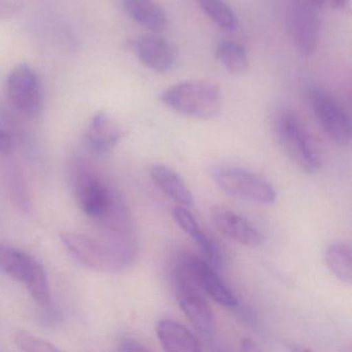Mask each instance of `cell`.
<instances>
[{
    "label": "cell",
    "mask_w": 352,
    "mask_h": 352,
    "mask_svg": "<svg viewBox=\"0 0 352 352\" xmlns=\"http://www.w3.org/2000/svg\"><path fill=\"white\" fill-rule=\"evenodd\" d=\"M325 263L336 278L350 285L352 282V252L349 245L337 242L325 251Z\"/></svg>",
    "instance_id": "19"
},
{
    "label": "cell",
    "mask_w": 352,
    "mask_h": 352,
    "mask_svg": "<svg viewBox=\"0 0 352 352\" xmlns=\"http://www.w3.org/2000/svg\"><path fill=\"white\" fill-rule=\"evenodd\" d=\"M216 185L226 195L259 205H271L276 201L275 189L259 175L240 168L226 166L214 172Z\"/></svg>",
    "instance_id": "6"
},
{
    "label": "cell",
    "mask_w": 352,
    "mask_h": 352,
    "mask_svg": "<svg viewBox=\"0 0 352 352\" xmlns=\"http://www.w3.org/2000/svg\"><path fill=\"white\" fill-rule=\"evenodd\" d=\"M318 9L309 0H296L292 13V32L298 51L309 56L316 50L320 26Z\"/></svg>",
    "instance_id": "11"
},
{
    "label": "cell",
    "mask_w": 352,
    "mask_h": 352,
    "mask_svg": "<svg viewBox=\"0 0 352 352\" xmlns=\"http://www.w3.org/2000/svg\"><path fill=\"white\" fill-rule=\"evenodd\" d=\"M150 175L156 186L173 201L183 207L193 204V197L178 173L166 164H155L150 168Z\"/></svg>",
    "instance_id": "18"
},
{
    "label": "cell",
    "mask_w": 352,
    "mask_h": 352,
    "mask_svg": "<svg viewBox=\"0 0 352 352\" xmlns=\"http://www.w3.org/2000/svg\"><path fill=\"white\" fill-rule=\"evenodd\" d=\"M42 308L44 309L41 315L43 324L47 325V327H53L60 321V312L55 307H53L51 302L47 306H42Z\"/></svg>",
    "instance_id": "26"
},
{
    "label": "cell",
    "mask_w": 352,
    "mask_h": 352,
    "mask_svg": "<svg viewBox=\"0 0 352 352\" xmlns=\"http://www.w3.org/2000/svg\"><path fill=\"white\" fill-rule=\"evenodd\" d=\"M0 272L22 282L41 307L50 304L48 274L42 263L30 253L0 243Z\"/></svg>",
    "instance_id": "3"
},
{
    "label": "cell",
    "mask_w": 352,
    "mask_h": 352,
    "mask_svg": "<svg viewBox=\"0 0 352 352\" xmlns=\"http://www.w3.org/2000/svg\"><path fill=\"white\" fill-rule=\"evenodd\" d=\"M242 349L246 350V351H258V348L254 345L252 341L250 340H244L242 344Z\"/></svg>",
    "instance_id": "30"
},
{
    "label": "cell",
    "mask_w": 352,
    "mask_h": 352,
    "mask_svg": "<svg viewBox=\"0 0 352 352\" xmlns=\"http://www.w3.org/2000/svg\"><path fill=\"white\" fill-rule=\"evenodd\" d=\"M22 6V0H0V19L13 17L19 13Z\"/></svg>",
    "instance_id": "25"
},
{
    "label": "cell",
    "mask_w": 352,
    "mask_h": 352,
    "mask_svg": "<svg viewBox=\"0 0 352 352\" xmlns=\"http://www.w3.org/2000/svg\"><path fill=\"white\" fill-rule=\"evenodd\" d=\"M135 50L140 61L156 73H168L176 63V52L172 45L158 34H148L138 38Z\"/></svg>",
    "instance_id": "13"
},
{
    "label": "cell",
    "mask_w": 352,
    "mask_h": 352,
    "mask_svg": "<svg viewBox=\"0 0 352 352\" xmlns=\"http://www.w3.org/2000/svg\"><path fill=\"white\" fill-rule=\"evenodd\" d=\"M15 343L19 349L30 352H55L58 348L54 344L32 335L28 331H18L15 335Z\"/></svg>",
    "instance_id": "23"
},
{
    "label": "cell",
    "mask_w": 352,
    "mask_h": 352,
    "mask_svg": "<svg viewBox=\"0 0 352 352\" xmlns=\"http://www.w3.org/2000/svg\"><path fill=\"white\" fill-rule=\"evenodd\" d=\"M208 17L222 30L234 32L238 28V18L224 0H197Z\"/></svg>",
    "instance_id": "21"
},
{
    "label": "cell",
    "mask_w": 352,
    "mask_h": 352,
    "mask_svg": "<svg viewBox=\"0 0 352 352\" xmlns=\"http://www.w3.org/2000/svg\"><path fill=\"white\" fill-rule=\"evenodd\" d=\"M118 349L122 351H146L148 348L135 338L123 336L119 341Z\"/></svg>",
    "instance_id": "28"
},
{
    "label": "cell",
    "mask_w": 352,
    "mask_h": 352,
    "mask_svg": "<svg viewBox=\"0 0 352 352\" xmlns=\"http://www.w3.org/2000/svg\"><path fill=\"white\" fill-rule=\"evenodd\" d=\"M121 137L120 127L104 112L92 117L86 133L88 145L96 153H106L117 145Z\"/></svg>",
    "instance_id": "16"
},
{
    "label": "cell",
    "mask_w": 352,
    "mask_h": 352,
    "mask_svg": "<svg viewBox=\"0 0 352 352\" xmlns=\"http://www.w3.org/2000/svg\"><path fill=\"white\" fill-rule=\"evenodd\" d=\"M309 3L318 10L322 9L324 6L327 5L333 9L343 10L347 7L349 0H309Z\"/></svg>",
    "instance_id": "29"
},
{
    "label": "cell",
    "mask_w": 352,
    "mask_h": 352,
    "mask_svg": "<svg viewBox=\"0 0 352 352\" xmlns=\"http://www.w3.org/2000/svg\"><path fill=\"white\" fill-rule=\"evenodd\" d=\"M309 100L325 135L336 144L348 145L351 140V119L340 100L321 87L311 88Z\"/></svg>",
    "instance_id": "7"
},
{
    "label": "cell",
    "mask_w": 352,
    "mask_h": 352,
    "mask_svg": "<svg viewBox=\"0 0 352 352\" xmlns=\"http://www.w3.org/2000/svg\"><path fill=\"white\" fill-rule=\"evenodd\" d=\"M60 239L69 254L89 269L114 272L127 265L118 253L96 236L78 232H63Z\"/></svg>",
    "instance_id": "8"
},
{
    "label": "cell",
    "mask_w": 352,
    "mask_h": 352,
    "mask_svg": "<svg viewBox=\"0 0 352 352\" xmlns=\"http://www.w3.org/2000/svg\"><path fill=\"white\" fill-rule=\"evenodd\" d=\"M72 193L81 211L89 219H100L117 201L120 193L108 184L85 158H73L69 168Z\"/></svg>",
    "instance_id": "1"
},
{
    "label": "cell",
    "mask_w": 352,
    "mask_h": 352,
    "mask_svg": "<svg viewBox=\"0 0 352 352\" xmlns=\"http://www.w3.org/2000/svg\"><path fill=\"white\" fill-rule=\"evenodd\" d=\"M129 17L153 34H162L168 28L164 9L154 0H121Z\"/></svg>",
    "instance_id": "17"
},
{
    "label": "cell",
    "mask_w": 352,
    "mask_h": 352,
    "mask_svg": "<svg viewBox=\"0 0 352 352\" xmlns=\"http://www.w3.org/2000/svg\"><path fill=\"white\" fill-rule=\"evenodd\" d=\"M274 133L288 157L307 173L320 168V157L306 129L294 113L283 111L274 120Z\"/></svg>",
    "instance_id": "4"
},
{
    "label": "cell",
    "mask_w": 352,
    "mask_h": 352,
    "mask_svg": "<svg viewBox=\"0 0 352 352\" xmlns=\"http://www.w3.org/2000/svg\"><path fill=\"white\" fill-rule=\"evenodd\" d=\"M156 333L166 351L195 352L201 349L195 336L173 319H162L156 325Z\"/></svg>",
    "instance_id": "15"
},
{
    "label": "cell",
    "mask_w": 352,
    "mask_h": 352,
    "mask_svg": "<svg viewBox=\"0 0 352 352\" xmlns=\"http://www.w3.org/2000/svg\"><path fill=\"white\" fill-rule=\"evenodd\" d=\"M15 148L13 135L7 129H0V154L3 156L11 155Z\"/></svg>",
    "instance_id": "27"
},
{
    "label": "cell",
    "mask_w": 352,
    "mask_h": 352,
    "mask_svg": "<svg viewBox=\"0 0 352 352\" xmlns=\"http://www.w3.org/2000/svg\"><path fill=\"white\" fill-rule=\"evenodd\" d=\"M175 296L185 316L191 324L205 335H213L217 329V321L203 292L188 281L178 277H170Z\"/></svg>",
    "instance_id": "10"
},
{
    "label": "cell",
    "mask_w": 352,
    "mask_h": 352,
    "mask_svg": "<svg viewBox=\"0 0 352 352\" xmlns=\"http://www.w3.org/2000/svg\"><path fill=\"white\" fill-rule=\"evenodd\" d=\"M216 58L232 74H242L249 67V58L242 45L232 41H223L218 44Z\"/></svg>",
    "instance_id": "20"
},
{
    "label": "cell",
    "mask_w": 352,
    "mask_h": 352,
    "mask_svg": "<svg viewBox=\"0 0 352 352\" xmlns=\"http://www.w3.org/2000/svg\"><path fill=\"white\" fill-rule=\"evenodd\" d=\"M211 217L214 224L226 238L247 247L261 246L263 234L248 220L234 210L224 206L212 208Z\"/></svg>",
    "instance_id": "12"
},
{
    "label": "cell",
    "mask_w": 352,
    "mask_h": 352,
    "mask_svg": "<svg viewBox=\"0 0 352 352\" xmlns=\"http://www.w3.org/2000/svg\"><path fill=\"white\" fill-rule=\"evenodd\" d=\"M173 217L176 223L180 226L181 230L188 234L193 242L197 243L208 263H211L215 269L223 267L226 259H224V253L221 247L213 238L201 230V226L188 210L185 209L182 206H178L173 211Z\"/></svg>",
    "instance_id": "14"
},
{
    "label": "cell",
    "mask_w": 352,
    "mask_h": 352,
    "mask_svg": "<svg viewBox=\"0 0 352 352\" xmlns=\"http://www.w3.org/2000/svg\"><path fill=\"white\" fill-rule=\"evenodd\" d=\"M232 312H234L236 318L242 323L245 327H250V329H258L259 318L257 313L251 308L249 305L239 300L234 307H232Z\"/></svg>",
    "instance_id": "24"
},
{
    "label": "cell",
    "mask_w": 352,
    "mask_h": 352,
    "mask_svg": "<svg viewBox=\"0 0 352 352\" xmlns=\"http://www.w3.org/2000/svg\"><path fill=\"white\" fill-rule=\"evenodd\" d=\"M6 179H7L8 189L11 195L12 201L21 211L28 212L30 207V197H28L23 177L15 164L8 166Z\"/></svg>",
    "instance_id": "22"
},
{
    "label": "cell",
    "mask_w": 352,
    "mask_h": 352,
    "mask_svg": "<svg viewBox=\"0 0 352 352\" xmlns=\"http://www.w3.org/2000/svg\"><path fill=\"white\" fill-rule=\"evenodd\" d=\"M160 100L170 110L195 120H212L221 112V90L211 82L189 80L162 92Z\"/></svg>",
    "instance_id": "2"
},
{
    "label": "cell",
    "mask_w": 352,
    "mask_h": 352,
    "mask_svg": "<svg viewBox=\"0 0 352 352\" xmlns=\"http://www.w3.org/2000/svg\"><path fill=\"white\" fill-rule=\"evenodd\" d=\"M6 92L12 106L23 116L34 118L42 110V86L40 78L25 63L14 67L6 82Z\"/></svg>",
    "instance_id": "9"
},
{
    "label": "cell",
    "mask_w": 352,
    "mask_h": 352,
    "mask_svg": "<svg viewBox=\"0 0 352 352\" xmlns=\"http://www.w3.org/2000/svg\"><path fill=\"white\" fill-rule=\"evenodd\" d=\"M173 267L217 304L232 308L239 302L234 292L216 273L213 265L197 255L181 252L175 258Z\"/></svg>",
    "instance_id": "5"
}]
</instances>
